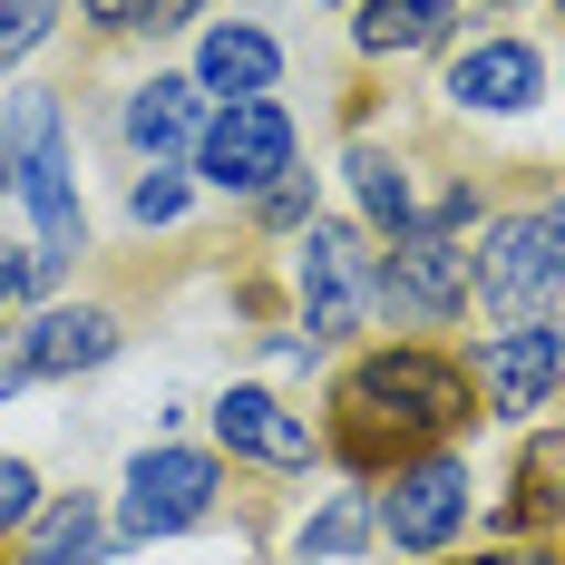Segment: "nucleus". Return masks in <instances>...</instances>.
<instances>
[{
  "label": "nucleus",
  "instance_id": "15",
  "mask_svg": "<svg viewBox=\"0 0 565 565\" xmlns=\"http://www.w3.org/2000/svg\"><path fill=\"white\" fill-rule=\"evenodd\" d=\"M215 108L225 98H274L282 88V40L264 30V20H215L205 40H195V68H185Z\"/></svg>",
  "mask_w": 565,
  "mask_h": 565
},
{
  "label": "nucleus",
  "instance_id": "27",
  "mask_svg": "<svg viewBox=\"0 0 565 565\" xmlns=\"http://www.w3.org/2000/svg\"><path fill=\"white\" fill-rule=\"evenodd\" d=\"M264 361H274L282 381H302V371L322 361V341H312V332H274V341H264Z\"/></svg>",
  "mask_w": 565,
  "mask_h": 565
},
{
  "label": "nucleus",
  "instance_id": "12",
  "mask_svg": "<svg viewBox=\"0 0 565 565\" xmlns=\"http://www.w3.org/2000/svg\"><path fill=\"white\" fill-rule=\"evenodd\" d=\"M381 292H391V322H458L468 312V254L458 234H399L381 254Z\"/></svg>",
  "mask_w": 565,
  "mask_h": 565
},
{
  "label": "nucleus",
  "instance_id": "4",
  "mask_svg": "<svg viewBox=\"0 0 565 565\" xmlns=\"http://www.w3.org/2000/svg\"><path fill=\"white\" fill-rule=\"evenodd\" d=\"M468 292L498 322L556 312V292H565V205H516V215H498L488 244L468 254Z\"/></svg>",
  "mask_w": 565,
  "mask_h": 565
},
{
  "label": "nucleus",
  "instance_id": "28",
  "mask_svg": "<svg viewBox=\"0 0 565 565\" xmlns=\"http://www.w3.org/2000/svg\"><path fill=\"white\" fill-rule=\"evenodd\" d=\"M68 10H78L88 30H137V20H147L157 0H68Z\"/></svg>",
  "mask_w": 565,
  "mask_h": 565
},
{
  "label": "nucleus",
  "instance_id": "25",
  "mask_svg": "<svg viewBox=\"0 0 565 565\" xmlns=\"http://www.w3.org/2000/svg\"><path fill=\"white\" fill-rule=\"evenodd\" d=\"M30 292H40V254H30V244H10V234H0V312H20V302H30Z\"/></svg>",
  "mask_w": 565,
  "mask_h": 565
},
{
  "label": "nucleus",
  "instance_id": "24",
  "mask_svg": "<svg viewBox=\"0 0 565 565\" xmlns=\"http://www.w3.org/2000/svg\"><path fill=\"white\" fill-rule=\"evenodd\" d=\"M50 508V488H40V468L30 458H0V536H30V516Z\"/></svg>",
  "mask_w": 565,
  "mask_h": 565
},
{
  "label": "nucleus",
  "instance_id": "6",
  "mask_svg": "<svg viewBox=\"0 0 565 565\" xmlns=\"http://www.w3.org/2000/svg\"><path fill=\"white\" fill-rule=\"evenodd\" d=\"M302 167V127L282 98H225V108H205V137H195V185H215V195H264L282 175Z\"/></svg>",
  "mask_w": 565,
  "mask_h": 565
},
{
  "label": "nucleus",
  "instance_id": "1",
  "mask_svg": "<svg viewBox=\"0 0 565 565\" xmlns=\"http://www.w3.org/2000/svg\"><path fill=\"white\" fill-rule=\"evenodd\" d=\"M468 429H478V381H468L458 351H439V341H371V351L341 361V381H332L322 458H341L371 488L399 458L458 449Z\"/></svg>",
  "mask_w": 565,
  "mask_h": 565
},
{
  "label": "nucleus",
  "instance_id": "22",
  "mask_svg": "<svg viewBox=\"0 0 565 565\" xmlns=\"http://www.w3.org/2000/svg\"><path fill=\"white\" fill-rule=\"evenodd\" d=\"M58 10H68V0H0V78L30 68V58L58 40Z\"/></svg>",
  "mask_w": 565,
  "mask_h": 565
},
{
  "label": "nucleus",
  "instance_id": "29",
  "mask_svg": "<svg viewBox=\"0 0 565 565\" xmlns=\"http://www.w3.org/2000/svg\"><path fill=\"white\" fill-rule=\"evenodd\" d=\"M195 10H205V0H157V10H147V20H137V30H147V40H167V30H185V20H195Z\"/></svg>",
  "mask_w": 565,
  "mask_h": 565
},
{
  "label": "nucleus",
  "instance_id": "2",
  "mask_svg": "<svg viewBox=\"0 0 565 565\" xmlns=\"http://www.w3.org/2000/svg\"><path fill=\"white\" fill-rule=\"evenodd\" d=\"M292 302H302V332L322 341H361L371 322H391V292H381V234L351 225V215H312L292 234Z\"/></svg>",
  "mask_w": 565,
  "mask_h": 565
},
{
  "label": "nucleus",
  "instance_id": "16",
  "mask_svg": "<svg viewBox=\"0 0 565 565\" xmlns=\"http://www.w3.org/2000/svg\"><path fill=\"white\" fill-rule=\"evenodd\" d=\"M458 20H468V0H351V50L361 58H419V50H449Z\"/></svg>",
  "mask_w": 565,
  "mask_h": 565
},
{
  "label": "nucleus",
  "instance_id": "7",
  "mask_svg": "<svg viewBox=\"0 0 565 565\" xmlns=\"http://www.w3.org/2000/svg\"><path fill=\"white\" fill-rule=\"evenodd\" d=\"M468 381H478V409L488 419H546V399L565 391V312H536V322H508L468 351Z\"/></svg>",
  "mask_w": 565,
  "mask_h": 565
},
{
  "label": "nucleus",
  "instance_id": "10",
  "mask_svg": "<svg viewBox=\"0 0 565 565\" xmlns=\"http://www.w3.org/2000/svg\"><path fill=\"white\" fill-rule=\"evenodd\" d=\"M439 98H449L458 117H526L546 98V50L516 40V30H488V40H468V50L449 58Z\"/></svg>",
  "mask_w": 565,
  "mask_h": 565
},
{
  "label": "nucleus",
  "instance_id": "3",
  "mask_svg": "<svg viewBox=\"0 0 565 565\" xmlns=\"http://www.w3.org/2000/svg\"><path fill=\"white\" fill-rule=\"evenodd\" d=\"M225 508V449H185V439H147L117 478V546H157V536H185Z\"/></svg>",
  "mask_w": 565,
  "mask_h": 565
},
{
  "label": "nucleus",
  "instance_id": "23",
  "mask_svg": "<svg viewBox=\"0 0 565 565\" xmlns=\"http://www.w3.org/2000/svg\"><path fill=\"white\" fill-rule=\"evenodd\" d=\"M312 215H322V175H302V167L254 195V225H264V234H302Z\"/></svg>",
  "mask_w": 565,
  "mask_h": 565
},
{
  "label": "nucleus",
  "instance_id": "11",
  "mask_svg": "<svg viewBox=\"0 0 565 565\" xmlns=\"http://www.w3.org/2000/svg\"><path fill=\"white\" fill-rule=\"evenodd\" d=\"M117 351H127V322H117L108 302H40L20 341H10V361L30 371V381H78V371H108Z\"/></svg>",
  "mask_w": 565,
  "mask_h": 565
},
{
  "label": "nucleus",
  "instance_id": "9",
  "mask_svg": "<svg viewBox=\"0 0 565 565\" xmlns=\"http://www.w3.org/2000/svg\"><path fill=\"white\" fill-rule=\"evenodd\" d=\"M0 195H20V215H30L40 292H50V282H68V274H78V254H88V195H78V147H50V157H30V167L10 175Z\"/></svg>",
  "mask_w": 565,
  "mask_h": 565
},
{
  "label": "nucleus",
  "instance_id": "13",
  "mask_svg": "<svg viewBox=\"0 0 565 565\" xmlns=\"http://www.w3.org/2000/svg\"><path fill=\"white\" fill-rule=\"evenodd\" d=\"M195 137H205V88L195 78H137L127 98H117V147L127 157H147V167H175V157H195Z\"/></svg>",
  "mask_w": 565,
  "mask_h": 565
},
{
  "label": "nucleus",
  "instance_id": "14",
  "mask_svg": "<svg viewBox=\"0 0 565 565\" xmlns=\"http://www.w3.org/2000/svg\"><path fill=\"white\" fill-rule=\"evenodd\" d=\"M341 175H351V205H361V225L381 234V244H399V234H429V195H439V185H419V167H409L399 147H381V137H351V147H341Z\"/></svg>",
  "mask_w": 565,
  "mask_h": 565
},
{
  "label": "nucleus",
  "instance_id": "5",
  "mask_svg": "<svg viewBox=\"0 0 565 565\" xmlns=\"http://www.w3.org/2000/svg\"><path fill=\"white\" fill-rule=\"evenodd\" d=\"M371 508H381V546L391 556L439 565L468 536V516H478V478H468L458 449H429V458H399L391 478H371Z\"/></svg>",
  "mask_w": 565,
  "mask_h": 565
},
{
  "label": "nucleus",
  "instance_id": "20",
  "mask_svg": "<svg viewBox=\"0 0 565 565\" xmlns=\"http://www.w3.org/2000/svg\"><path fill=\"white\" fill-rule=\"evenodd\" d=\"M371 546H381V508H371V488H332L322 508L292 526V556H302V565H361Z\"/></svg>",
  "mask_w": 565,
  "mask_h": 565
},
{
  "label": "nucleus",
  "instance_id": "18",
  "mask_svg": "<svg viewBox=\"0 0 565 565\" xmlns=\"http://www.w3.org/2000/svg\"><path fill=\"white\" fill-rule=\"evenodd\" d=\"M68 147V88L50 78H0V185L30 167V157H50Z\"/></svg>",
  "mask_w": 565,
  "mask_h": 565
},
{
  "label": "nucleus",
  "instance_id": "26",
  "mask_svg": "<svg viewBox=\"0 0 565 565\" xmlns=\"http://www.w3.org/2000/svg\"><path fill=\"white\" fill-rule=\"evenodd\" d=\"M458 565H565L556 536H516V546H478V556H458Z\"/></svg>",
  "mask_w": 565,
  "mask_h": 565
},
{
  "label": "nucleus",
  "instance_id": "8",
  "mask_svg": "<svg viewBox=\"0 0 565 565\" xmlns=\"http://www.w3.org/2000/svg\"><path fill=\"white\" fill-rule=\"evenodd\" d=\"M215 449H225L234 468L312 478V468H322V429H312V419H302L282 391H264V381H234V391L215 399Z\"/></svg>",
  "mask_w": 565,
  "mask_h": 565
},
{
  "label": "nucleus",
  "instance_id": "21",
  "mask_svg": "<svg viewBox=\"0 0 565 565\" xmlns=\"http://www.w3.org/2000/svg\"><path fill=\"white\" fill-rule=\"evenodd\" d=\"M185 215H195V175L185 167H147L137 185H127V225L137 234H175Z\"/></svg>",
  "mask_w": 565,
  "mask_h": 565
},
{
  "label": "nucleus",
  "instance_id": "30",
  "mask_svg": "<svg viewBox=\"0 0 565 565\" xmlns=\"http://www.w3.org/2000/svg\"><path fill=\"white\" fill-rule=\"evenodd\" d=\"M30 391V371H20V361H0V399H20Z\"/></svg>",
  "mask_w": 565,
  "mask_h": 565
},
{
  "label": "nucleus",
  "instance_id": "19",
  "mask_svg": "<svg viewBox=\"0 0 565 565\" xmlns=\"http://www.w3.org/2000/svg\"><path fill=\"white\" fill-rule=\"evenodd\" d=\"M117 536H108V516H98V498L88 488H68V498H50V508L30 516V536H20V556L10 565H98Z\"/></svg>",
  "mask_w": 565,
  "mask_h": 565
},
{
  "label": "nucleus",
  "instance_id": "17",
  "mask_svg": "<svg viewBox=\"0 0 565 565\" xmlns=\"http://www.w3.org/2000/svg\"><path fill=\"white\" fill-rule=\"evenodd\" d=\"M508 488H516V498L488 516L498 536H556V526H565V419H546V429L516 449V478H508Z\"/></svg>",
  "mask_w": 565,
  "mask_h": 565
},
{
  "label": "nucleus",
  "instance_id": "31",
  "mask_svg": "<svg viewBox=\"0 0 565 565\" xmlns=\"http://www.w3.org/2000/svg\"><path fill=\"white\" fill-rule=\"evenodd\" d=\"M556 78H565V58H556Z\"/></svg>",
  "mask_w": 565,
  "mask_h": 565
}]
</instances>
